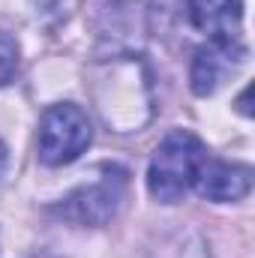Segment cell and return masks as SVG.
<instances>
[{"instance_id": "cell-1", "label": "cell", "mask_w": 255, "mask_h": 258, "mask_svg": "<svg viewBox=\"0 0 255 258\" xmlns=\"http://www.w3.org/2000/svg\"><path fill=\"white\" fill-rule=\"evenodd\" d=\"M90 96L102 123L114 132H138L153 114L150 69L135 54H117L90 66Z\"/></svg>"}, {"instance_id": "cell-3", "label": "cell", "mask_w": 255, "mask_h": 258, "mask_svg": "<svg viewBox=\"0 0 255 258\" xmlns=\"http://www.w3.org/2000/svg\"><path fill=\"white\" fill-rule=\"evenodd\" d=\"M90 138H93L90 120L78 105H72V102L51 105L39 123V141H36L39 159L51 168L69 165L87 150Z\"/></svg>"}, {"instance_id": "cell-9", "label": "cell", "mask_w": 255, "mask_h": 258, "mask_svg": "<svg viewBox=\"0 0 255 258\" xmlns=\"http://www.w3.org/2000/svg\"><path fill=\"white\" fill-rule=\"evenodd\" d=\"M15 69H18V42L0 30V87L12 81Z\"/></svg>"}, {"instance_id": "cell-6", "label": "cell", "mask_w": 255, "mask_h": 258, "mask_svg": "<svg viewBox=\"0 0 255 258\" xmlns=\"http://www.w3.org/2000/svg\"><path fill=\"white\" fill-rule=\"evenodd\" d=\"M201 198L207 201H240L252 189V168L240 162H222V159H204L195 183H192Z\"/></svg>"}, {"instance_id": "cell-8", "label": "cell", "mask_w": 255, "mask_h": 258, "mask_svg": "<svg viewBox=\"0 0 255 258\" xmlns=\"http://www.w3.org/2000/svg\"><path fill=\"white\" fill-rule=\"evenodd\" d=\"M144 258H210V249H207V240L198 231L174 228V231L159 234L147 246Z\"/></svg>"}, {"instance_id": "cell-4", "label": "cell", "mask_w": 255, "mask_h": 258, "mask_svg": "<svg viewBox=\"0 0 255 258\" xmlns=\"http://www.w3.org/2000/svg\"><path fill=\"white\" fill-rule=\"evenodd\" d=\"M123 186H126L123 171L105 168V177L84 183L72 195H66L57 213L75 225H105L108 219H114V213L123 201Z\"/></svg>"}, {"instance_id": "cell-10", "label": "cell", "mask_w": 255, "mask_h": 258, "mask_svg": "<svg viewBox=\"0 0 255 258\" xmlns=\"http://www.w3.org/2000/svg\"><path fill=\"white\" fill-rule=\"evenodd\" d=\"M6 159H9V153H6V144H3V138H0V180H3V174H6Z\"/></svg>"}, {"instance_id": "cell-2", "label": "cell", "mask_w": 255, "mask_h": 258, "mask_svg": "<svg viewBox=\"0 0 255 258\" xmlns=\"http://www.w3.org/2000/svg\"><path fill=\"white\" fill-rule=\"evenodd\" d=\"M207 159V147L198 135L186 129H174L162 138V144L153 150L150 168H147V189L156 201L174 204L192 189L201 165Z\"/></svg>"}, {"instance_id": "cell-5", "label": "cell", "mask_w": 255, "mask_h": 258, "mask_svg": "<svg viewBox=\"0 0 255 258\" xmlns=\"http://www.w3.org/2000/svg\"><path fill=\"white\" fill-rule=\"evenodd\" d=\"M243 60H246V48L240 39H210L207 45H201L195 51L189 72L192 90L198 96L216 93V87L225 81V75L234 72Z\"/></svg>"}, {"instance_id": "cell-7", "label": "cell", "mask_w": 255, "mask_h": 258, "mask_svg": "<svg viewBox=\"0 0 255 258\" xmlns=\"http://www.w3.org/2000/svg\"><path fill=\"white\" fill-rule=\"evenodd\" d=\"M189 18L207 39H240L243 0H189Z\"/></svg>"}]
</instances>
